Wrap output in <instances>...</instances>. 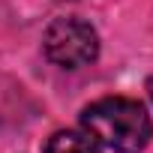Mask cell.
<instances>
[{
  "label": "cell",
  "instance_id": "6da1fadb",
  "mask_svg": "<svg viewBox=\"0 0 153 153\" xmlns=\"http://www.w3.org/2000/svg\"><path fill=\"white\" fill-rule=\"evenodd\" d=\"M81 126L114 153H141L153 138L150 114L138 99L105 96L81 111Z\"/></svg>",
  "mask_w": 153,
  "mask_h": 153
},
{
  "label": "cell",
  "instance_id": "7a4b0ae2",
  "mask_svg": "<svg viewBox=\"0 0 153 153\" xmlns=\"http://www.w3.org/2000/svg\"><path fill=\"white\" fill-rule=\"evenodd\" d=\"M42 48L54 66L78 69L99 57V36L81 18H57L48 24L42 36Z\"/></svg>",
  "mask_w": 153,
  "mask_h": 153
},
{
  "label": "cell",
  "instance_id": "3957f363",
  "mask_svg": "<svg viewBox=\"0 0 153 153\" xmlns=\"http://www.w3.org/2000/svg\"><path fill=\"white\" fill-rule=\"evenodd\" d=\"M45 153H102V150H99V141L93 135L63 129V132H54L48 138Z\"/></svg>",
  "mask_w": 153,
  "mask_h": 153
},
{
  "label": "cell",
  "instance_id": "277c9868",
  "mask_svg": "<svg viewBox=\"0 0 153 153\" xmlns=\"http://www.w3.org/2000/svg\"><path fill=\"white\" fill-rule=\"evenodd\" d=\"M147 96H150V102H153V78L147 81Z\"/></svg>",
  "mask_w": 153,
  "mask_h": 153
}]
</instances>
